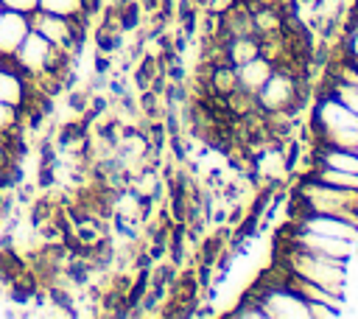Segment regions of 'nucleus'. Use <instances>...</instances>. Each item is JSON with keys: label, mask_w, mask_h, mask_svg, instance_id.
<instances>
[{"label": "nucleus", "mask_w": 358, "mask_h": 319, "mask_svg": "<svg viewBox=\"0 0 358 319\" xmlns=\"http://www.w3.org/2000/svg\"><path fill=\"white\" fill-rule=\"evenodd\" d=\"M296 227L310 229V232H319V235H330V238H341V241L358 243V227L350 224V221H344V218H336V215L305 213V215L296 218Z\"/></svg>", "instance_id": "4"}, {"label": "nucleus", "mask_w": 358, "mask_h": 319, "mask_svg": "<svg viewBox=\"0 0 358 319\" xmlns=\"http://www.w3.org/2000/svg\"><path fill=\"white\" fill-rule=\"evenodd\" d=\"M221 48H224V62L238 67L260 56V36H221Z\"/></svg>", "instance_id": "8"}, {"label": "nucleus", "mask_w": 358, "mask_h": 319, "mask_svg": "<svg viewBox=\"0 0 358 319\" xmlns=\"http://www.w3.org/2000/svg\"><path fill=\"white\" fill-rule=\"evenodd\" d=\"M235 70H238V84H241V90H246V92H255V95H257V90H260V87L266 84V78L271 76L274 64H271L266 56H255V59H249V62L238 64Z\"/></svg>", "instance_id": "7"}, {"label": "nucleus", "mask_w": 358, "mask_h": 319, "mask_svg": "<svg viewBox=\"0 0 358 319\" xmlns=\"http://www.w3.org/2000/svg\"><path fill=\"white\" fill-rule=\"evenodd\" d=\"M28 98H31V84L25 73L17 70L11 59H0V101L22 109Z\"/></svg>", "instance_id": "5"}, {"label": "nucleus", "mask_w": 358, "mask_h": 319, "mask_svg": "<svg viewBox=\"0 0 358 319\" xmlns=\"http://www.w3.org/2000/svg\"><path fill=\"white\" fill-rule=\"evenodd\" d=\"M305 98V73L291 67H274L266 84L257 90L260 112H299Z\"/></svg>", "instance_id": "2"}, {"label": "nucleus", "mask_w": 358, "mask_h": 319, "mask_svg": "<svg viewBox=\"0 0 358 319\" xmlns=\"http://www.w3.org/2000/svg\"><path fill=\"white\" fill-rule=\"evenodd\" d=\"M308 176H313V179H319V182H324V185H333V187L358 190V173H352V171H338V168H327V165H313Z\"/></svg>", "instance_id": "9"}, {"label": "nucleus", "mask_w": 358, "mask_h": 319, "mask_svg": "<svg viewBox=\"0 0 358 319\" xmlns=\"http://www.w3.org/2000/svg\"><path fill=\"white\" fill-rule=\"evenodd\" d=\"M0 14H3V6H0Z\"/></svg>", "instance_id": "20"}, {"label": "nucleus", "mask_w": 358, "mask_h": 319, "mask_svg": "<svg viewBox=\"0 0 358 319\" xmlns=\"http://www.w3.org/2000/svg\"><path fill=\"white\" fill-rule=\"evenodd\" d=\"M28 31H31L28 14L3 8V14H0V59H11L17 53V48L22 45V39L28 36Z\"/></svg>", "instance_id": "6"}, {"label": "nucleus", "mask_w": 358, "mask_h": 319, "mask_svg": "<svg viewBox=\"0 0 358 319\" xmlns=\"http://www.w3.org/2000/svg\"><path fill=\"white\" fill-rule=\"evenodd\" d=\"M291 243H296L302 249H310V252H319V255H327V257L347 260V263L355 260V243L341 241V238H330V235H319V232H310V229H302V227H296Z\"/></svg>", "instance_id": "3"}, {"label": "nucleus", "mask_w": 358, "mask_h": 319, "mask_svg": "<svg viewBox=\"0 0 358 319\" xmlns=\"http://www.w3.org/2000/svg\"><path fill=\"white\" fill-rule=\"evenodd\" d=\"M14 143H20V137H11V140H3V137H0V176H3L6 168L14 165V160H11V146H14Z\"/></svg>", "instance_id": "14"}, {"label": "nucleus", "mask_w": 358, "mask_h": 319, "mask_svg": "<svg viewBox=\"0 0 358 319\" xmlns=\"http://www.w3.org/2000/svg\"><path fill=\"white\" fill-rule=\"evenodd\" d=\"M193 3H196V6H207L210 0H193Z\"/></svg>", "instance_id": "17"}, {"label": "nucleus", "mask_w": 358, "mask_h": 319, "mask_svg": "<svg viewBox=\"0 0 358 319\" xmlns=\"http://www.w3.org/2000/svg\"><path fill=\"white\" fill-rule=\"evenodd\" d=\"M39 8L48 14H59V17H78L84 14V0H39Z\"/></svg>", "instance_id": "11"}, {"label": "nucleus", "mask_w": 358, "mask_h": 319, "mask_svg": "<svg viewBox=\"0 0 358 319\" xmlns=\"http://www.w3.org/2000/svg\"><path fill=\"white\" fill-rule=\"evenodd\" d=\"M344 53H347L350 59H358V25L350 28V34H347V39H344Z\"/></svg>", "instance_id": "15"}, {"label": "nucleus", "mask_w": 358, "mask_h": 319, "mask_svg": "<svg viewBox=\"0 0 358 319\" xmlns=\"http://www.w3.org/2000/svg\"><path fill=\"white\" fill-rule=\"evenodd\" d=\"M282 266L333 294H341L347 291V283H350V263L347 260H338V257H327V255H319V252H310V249H302L296 243H291L282 255Z\"/></svg>", "instance_id": "1"}, {"label": "nucleus", "mask_w": 358, "mask_h": 319, "mask_svg": "<svg viewBox=\"0 0 358 319\" xmlns=\"http://www.w3.org/2000/svg\"><path fill=\"white\" fill-rule=\"evenodd\" d=\"M330 95H336L347 109H352V112L358 115V90H355V87H347V84H338V81H336Z\"/></svg>", "instance_id": "12"}, {"label": "nucleus", "mask_w": 358, "mask_h": 319, "mask_svg": "<svg viewBox=\"0 0 358 319\" xmlns=\"http://www.w3.org/2000/svg\"><path fill=\"white\" fill-rule=\"evenodd\" d=\"M109 67H112V59H109V53H101V50H98V53H95V62H92V70H95V76H101V78H103V76L109 73Z\"/></svg>", "instance_id": "16"}, {"label": "nucleus", "mask_w": 358, "mask_h": 319, "mask_svg": "<svg viewBox=\"0 0 358 319\" xmlns=\"http://www.w3.org/2000/svg\"><path fill=\"white\" fill-rule=\"evenodd\" d=\"M20 129H22V112L17 106L0 101V137L3 140L20 137Z\"/></svg>", "instance_id": "10"}, {"label": "nucleus", "mask_w": 358, "mask_h": 319, "mask_svg": "<svg viewBox=\"0 0 358 319\" xmlns=\"http://www.w3.org/2000/svg\"><path fill=\"white\" fill-rule=\"evenodd\" d=\"M106 3H109V6H117V3H120V0H106Z\"/></svg>", "instance_id": "18"}, {"label": "nucleus", "mask_w": 358, "mask_h": 319, "mask_svg": "<svg viewBox=\"0 0 358 319\" xmlns=\"http://www.w3.org/2000/svg\"><path fill=\"white\" fill-rule=\"evenodd\" d=\"M3 8L8 11H20V14H34L39 8V0H0Z\"/></svg>", "instance_id": "13"}, {"label": "nucleus", "mask_w": 358, "mask_h": 319, "mask_svg": "<svg viewBox=\"0 0 358 319\" xmlns=\"http://www.w3.org/2000/svg\"><path fill=\"white\" fill-rule=\"evenodd\" d=\"M350 62H352V64H355V70H358V59H350Z\"/></svg>", "instance_id": "19"}]
</instances>
